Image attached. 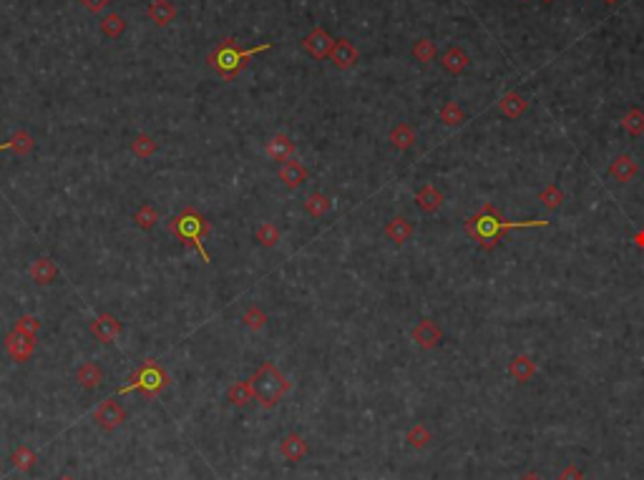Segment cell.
<instances>
[{"mask_svg": "<svg viewBox=\"0 0 644 480\" xmlns=\"http://www.w3.org/2000/svg\"><path fill=\"white\" fill-rule=\"evenodd\" d=\"M99 28H101V36H106V38H111V41H116V38L124 36L126 20H124V15H119V13H106V15L101 18Z\"/></svg>", "mask_w": 644, "mask_h": 480, "instance_id": "24", "label": "cell"}, {"mask_svg": "<svg viewBox=\"0 0 644 480\" xmlns=\"http://www.w3.org/2000/svg\"><path fill=\"white\" fill-rule=\"evenodd\" d=\"M250 385H252L255 398L259 400L264 407H275L289 390V380L282 374V370L277 368L275 362H264L262 368L252 374Z\"/></svg>", "mask_w": 644, "mask_h": 480, "instance_id": "4", "label": "cell"}, {"mask_svg": "<svg viewBox=\"0 0 644 480\" xmlns=\"http://www.w3.org/2000/svg\"><path fill=\"white\" fill-rule=\"evenodd\" d=\"M31 277L36 284H50V282L58 277V267L53 259H48V256H41V259H36V262L31 264Z\"/></svg>", "mask_w": 644, "mask_h": 480, "instance_id": "21", "label": "cell"}, {"mask_svg": "<svg viewBox=\"0 0 644 480\" xmlns=\"http://www.w3.org/2000/svg\"><path fill=\"white\" fill-rule=\"evenodd\" d=\"M604 3H609V6H614V3H620V0H604Z\"/></svg>", "mask_w": 644, "mask_h": 480, "instance_id": "44", "label": "cell"}, {"mask_svg": "<svg viewBox=\"0 0 644 480\" xmlns=\"http://www.w3.org/2000/svg\"><path fill=\"white\" fill-rule=\"evenodd\" d=\"M330 61L338 71H350L352 66L360 61V50H357L348 38H338L335 45H332Z\"/></svg>", "mask_w": 644, "mask_h": 480, "instance_id": "10", "label": "cell"}, {"mask_svg": "<svg viewBox=\"0 0 644 480\" xmlns=\"http://www.w3.org/2000/svg\"><path fill=\"white\" fill-rule=\"evenodd\" d=\"M413 58L420 63H431L436 58V43L431 38H418L413 43Z\"/></svg>", "mask_w": 644, "mask_h": 480, "instance_id": "33", "label": "cell"}, {"mask_svg": "<svg viewBox=\"0 0 644 480\" xmlns=\"http://www.w3.org/2000/svg\"><path fill=\"white\" fill-rule=\"evenodd\" d=\"M169 231L184 244V247H194V249L199 252L201 259H204V264H212V256H209V252L204 249V242H201V239L209 234V224H207V219L201 217L196 209H192V206L182 209V212L169 221Z\"/></svg>", "mask_w": 644, "mask_h": 480, "instance_id": "3", "label": "cell"}, {"mask_svg": "<svg viewBox=\"0 0 644 480\" xmlns=\"http://www.w3.org/2000/svg\"><path fill=\"white\" fill-rule=\"evenodd\" d=\"M134 221H136V226L138 229H154L157 226V221H159V212L154 209L151 204H144L141 209L136 212V217H134Z\"/></svg>", "mask_w": 644, "mask_h": 480, "instance_id": "34", "label": "cell"}, {"mask_svg": "<svg viewBox=\"0 0 644 480\" xmlns=\"http://www.w3.org/2000/svg\"><path fill=\"white\" fill-rule=\"evenodd\" d=\"M227 398H229V402H231V405H237V407L250 405V402H252V398H255V393H252V385H250V380H247V382H244V380H239V382H231V385H229V390H227Z\"/></svg>", "mask_w": 644, "mask_h": 480, "instance_id": "26", "label": "cell"}, {"mask_svg": "<svg viewBox=\"0 0 644 480\" xmlns=\"http://www.w3.org/2000/svg\"><path fill=\"white\" fill-rule=\"evenodd\" d=\"M438 116H441V121H443L445 126H461L463 121H466V113H463V108L458 106L456 101L443 103V108L438 111Z\"/></svg>", "mask_w": 644, "mask_h": 480, "instance_id": "32", "label": "cell"}, {"mask_svg": "<svg viewBox=\"0 0 644 480\" xmlns=\"http://www.w3.org/2000/svg\"><path fill=\"white\" fill-rule=\"evenodd\" d=\"M169 385V377L162 370L157 360H146L136 372L129 377L124 387H119V395H129V393H141L144 398H157L159 393H164V387Z\"/></svg>", "mask_w": 644, "mask_h": 480, "instance_id": "5", "label": "cell"}, {"mask_svg": "<svg viewBox=\"0 0 644 480\" xmlns=\"http://www.w3.org/2000/svg\"><path fill=\"white\" fill-rule=\"evenodd\" d=\"M6 352L15 362H28L33 357V352H36V337L25 335L20 330H13L6 337Z\"/></svg>", "mask_w": 644, "mask_h": 480, "instance_id": "7", "label": "cell"}, {"mask_svg": "<svg viewBox=\"0 0 644 480\" xmlns=\"http://www.w3.org/2000/svg\"><path fill=\"white\" fill-rule=\"evenodd\" d=\"M544 3H554V0H544Z\"/></svg>", "mask_w": 644, "mask_h": 480, "instance_id": "46", "label": "cell"}, {"mask_svg": "<svg viewBox=\"0 0 644 480\" xmlns=\"http://www.w3.org/2000/svg\"><path fill=\"white\" fill-rule=\"evenodd\" d=\"M330 206H332V201H330V196H327V194L315 191V194H310V196H307L305 212L310 214L313 219H320V217H325V214L330 212Z\"/></svg>", "mask_w": 644, "mask_h": 480, "instance_id": "27", "label": "cell"}, {"mask_svg": "<svg viewBox=\"0 0 644 480\" xmlns=\"http://www.w3.org/2000/svg\"><path fill=\"white\" fill-rule=\"evenodd\" d=\"M541 226H549L546 219H531V221H508V219L501 217V212L496 209L491 201L478 209V214L466 221V231L468 237H473L475 242L481 244L483 249L491 252L499 244V239L511 229H541Z\"/></svg>", "mask_w": 644, "mask_h": 480, "instance_id": "1", "label": "cell"}, {"mask_svg": "<svg viewBox=\"0 0 644 480\" xmlns=\"http://www.w3.org/2000/svg\"><path fill=\"white\" fill-rule=\"evenodd\" d=\"M269 48H272V43L255 45V48H250V50H239L237 38H222L217 43V48L207 56V63H209V68L217 71L224 81H231V78H237V75L242 73L244 66H247L257 53H264V50H269Z\"/></svg>", "mask_w": 644, "mask_h": 480, "instance_id": "2", "label": "cell"}, {"mask_svg": "<svg viewBox=\"0 0 644 480\" xmlns=\"http://www.w3.org/2000/svg\"><path fill=\"white\" fill-rule=\"evenodd\" d=\"M61 480H73V478H69V475H63V478H61Z\"/></svg>", "mask_w": 644, "mask_h": 480, "instance_id": "45", "label": "cell"}, {"mask_svg": "<svg viewBox=\"0 0 644 480\" xmlns=\"http://www.w3.org/2000/svg\"><path fill=\"white\" fill-rule=\"evenodd\" d=\"M468 63H471V58H468V53L463 48H448L443 53V58H441V66H443L448 73H453V75H458V73H463V71L468 68Z\"/></svg>", "mask_w": 644, "mask_h": 480, "instance_id": "20", "label": "cell"}, {"mask_svg": "<svg viewBox=\"0 0 644 480\" xmlns=\"http://www.w3.org/2000/svg\"><path fill=\"white\" fill-rule=\"evenodd\" d=\"M431 437H433V435H431V430H428L426 425H423V423H415L413 428L408 430L406 440H408L410 445H413V448H426V445L431 443Z\"/></svg>", "mask_w": 644, "mask_h": 480, "instance_id": "36", "label": "cell"}, {"mask_svg": "<svg viewBox=\"0 0 644 480\" xmlns=\"http://www.w3.org/2000/svg\"><path fill=\"white\" fill-rule=\"evenodd\" d=\"M280 179H282V184L287 189H300L302 184L307 181V168L302 166L300 161H294V159H289V161H285L282 163V168H280Z\"/></svg>", "mask_w": 644, "mask_h": 480, "instance_id": "16", "label": "cell"}, {"mask_svg": "<svg viewBox=\"0 0 644 480\" xmlns=\"http://www.w3.org/2000/svg\"><path fill=\"white\" fill-rule=\"evenodd\" d=\"M242 322H244V327H250L252 332H259L267 324V314L262 312V307H257V305H252L247 312H244V317H242Z\"/></svg>", "mask_w": 644, "mask_h": 480, "instance_id": "37", "label": "cell"}, {"mask_svg": "<svg viewBox=\"0 0 644 480\" xmlns=\"http://www.w3.org/2000/svg\"><path fill=\"white\" fill-rule=\"evenodd\" d=\"M131 151L136 154L138 159H151L154 154H157V141H154L149 133H138V136L131 141Z\"/></svg>", "mask_w": 644, "mask_h": 480, "instance_id": "31", "label": "cell"}, {"mask_svg": "<svg viewBox=\"0 0 644 480\" xmlns=\"http://www.w3.org/2000/svg\"><path fill=\"white\" fill-rule=\"evenodd\" d=\"M390 144H393L398 151H408L410 146L415 144V129L410 124H406V121L398 124L393 131H390Z\"/></svg>", "mask_w": 644, "mask_h": 480, "instance_id": "25", "label": "cell"}, {"mask_svg": "<svg viewBox=\"0 0 644 480\" xmlns=\"http://www.w3.org/2000/svg\"><path fill=\"white\" fill-rule=\"evenodd\" d=\"M146 15H149V20L157 28H166L176 18V6L171 0H154L149 6V10H146Z\"/></svg>", "mask_w": 644, "mask_h": 480, "instance_id": "15", "label": "cell"}, {"mask_svg": "<svg viewBox=\"0 0 644 480\" xmlns=\"http://www.w3.org/2000/svg\"><path fill=\"white\" fill-rule=\"evenodd\" d=\"M559 480H584V473L579 470V465H566L559 473Z\"/></svg>", "mask_w": 644, "mask_h": 480, "instance_id": "41", "label": "cell"}, {"mask_svg": "<svg viewBox=\"0 0 644 480\" xmlns=\"http://www.w3.org/2000/svg\"><path fill=\"white\" fill-rule=\"evenodd\" d=\"M307 450H310L307 448V440L300 432H289V435L282 437L280 443V456L287 463H300L307 456Z\"/></svg>", "mask_w": 644, "mask_h": 480, "instance_id": "13", "label": "cell"}, {"mask_svg": "<svg viewBox=\"0 0 644 480\" xmlns=\"http://www.w3.org/2000/svg\"><path fill=\"white\" fill-rule=\"evenodd\" d=\"M508 372L516 382H529L536 374V362L529 355H516L508 365Z\"/></svg>", "mask_w": 644, "mask_h": 480, "instance_id": "23", "label": "cell"}, {"mask_svg": "<svg viewBox=\"0 0 644 480\" xmlns=\"http://www.w3.org/2000/svg\"><path fill=\"white\" fill-rule=\"evenodd\" d=\"M78 3H81L88 13H101V10H106L111 0H78Z\"/></svg>", "mask_w": 644, "mask_h": 480, "instance_id": "40", "label": "cell"}, {"mask_svg": "<svg viewBox=\"0 0 644 480\" xmlns=\"http://www.w3.org/2000/svg\"><path fill=\"white\" fill-rule=\"evenodd\" d=\"M280 229H277L272 221H264L259 229H257V242L262 244V247H275L277 242H280Z\"/></svg>", "mask_w": 644, "mask_h": 480, "instance_id": "38", "label": "cell"}, {"mask_svg": "<svg viewBox=\"0 0 644 480\" xmlns=\"http://www.w3.org/2000/svg\"><path fill=\"white\" fill-rule=\"evenodd\" d=\"M443 194L438 191L433 184H426V187L420 189L418 194H415V204H418V209L420 212H426V214H433V212H438L441 206H443Z\"/></svg>", "mask_w": 644, "mask_h": 480, "instance_id": "19", "label": "cell"}, {"mask_svg": "<svg viewBox=\"0 0 644 480\" xmlns=\"http://www.w3.org/2000/svg\"><path fill=\"white\" fill-rule=\"evenodd\" d=\"M264 154H267V159H272V161H289V159H294V141L287 136V133H275V136L269 138L267 146H264Z\"/></svg>", "mask_w": 644, "mask_h": 480, "instance_id": "12", "label": "cell"}, {"mask_svg": "<svg viewBox=\"0 0 644 480\" xmlns=\"http://www.w3.org/2000/svg\"><path fill=\"white\" fill-rule=\"evenodd\" d=\"M13 330H20V332H25V335L36 337L38 332H41V319L33 317V314H23V317H18V322H15Z\"/></svg>", "mask_w": 644, "mask_h": 480, "instance_id": "39", "label": "cell"}, {"mask_svg": "<svg viewBox=\"0 0 644 480\" xmlns=\"http://www.w3.org/2000/svg\"><path fill=\"white\" fill-rule=\"evenodd\" d=\"M124 420H126V410L121 407V402L116 398H106L94 412V423L99 425V428H103V430H108V432L116 430V428H121Z\"/></svg>", "mask_w": 644, "mask_h": 480, "instance_id": "6", "label": "cell"}, {"mask_svg": "<svg viewBox=\"0 0 644 480\" xmlns=\"http://www.w3.org/2000/svg\"><path fill=\"white\" fill-rule=\"evenodd\" d=\"M33 146H36V141H33V136L28 131H15L10 138H8L6 144H0V151H15V154H28V151H33Z\"/></svg>", "mask_w": 644, "mask_h": 480, "instance_id": "28", "label": "cell"}, {"mask_svg": "<svg viewBox=\"0 0 644 480\" xmlns=\"http://www.w3.org/2000/svg\"><path fill=\"white\" fill-rule=\"evenodd\" d=\"M10 465L20 473H31L33 465H36V453H33L28 445H20V448L13 450L10 456Z\"/></svg>", "mask_w": 644, "mask_h": 480, "instance_id": "29", "label": "cell"}, {"mask_svg": "<svg viewBox=\"0 0 644 480\" xmlns=\"http://www.w3.org/2000/svg\"><path fill=\"white\" fill-rule=\"evenodd\" d=\"M521 480H544L538 473H526V475H521Z\"/></svg>", "mask_w": 644, "mask_h": 480, "instance_id": "43", "label": "cell"}, {"mask_svg": "<svg viewBox=\"0 0 644 480\" xmlns=\"http://www.w3.org/2000/svg\"><path fill=\"white\" fill-rule=\"evenodd\" d=\"M499 111L503 113L506 119H521V116L529 111V101L521 94H516V91H506L499 101Z\"/></svg>", "mask_w": 644, "mask_h": 480, "instance_id": "14", "label": "cell"}, {"mask_svg": "<svg viewBox=\"0 0 644 480\" xmlns=\"http://www.w3.org/2000/svg\"><path fill=\"white\" fill-rule=\"evenodd\" d=\"M637 171H639L637 161H634V157H629V154H622V157H617L612 161V166H609V174H612L617 181H622V184L632 181L634 176H637Z\"/></svg>", "mask_w": 644, "mask_h": 480, "instance_id": "18", "label": "cell"}, {"mask_svg": "<svg viewBox=\"0 0 644 480\" xmlns=\"http://www.w3.org/2000/svg\"><path fill=\"white\" fill-rule=\"evenodd\" d=\"M634 244H637L639 249H644V231H639L637 237H634Z\"/></svg>", "mask_w": 644, "mask_h": 480, "instance_id": "42", "label": "cell"}, {"mask_svg": "<svg viewBox=\"0 0 644 480\" xmlns=\"http://www.w3.org/2000/svg\"><path fill=\"white\" fill-rule=\"evenodd\" d=\"M622 129H624L627 133H632V136H642L644 133V111H639V108L627 111L624 116H622Z\"/></svg>", "mask_w": 644, "mask_h": 480, "instance_id": "30", "label": "cell"}, {"mask_svg": "<svg viewBox=\"0 0 644 480\" xmlns=\"http://www.w3.org/2000/svg\"><path fill=\"white\" fill-rule=\"evenodd\" d=\"M410 337H413V342L418 344L420 349H433L441 344V340H443V330H441L438 322H433V319H420L413 327V332H410Z\"/></svg>", "mask_w": 644, "mask_h": 480, "instance_id": "9", "label": "cell"}, {"mask_svg": "<svg viewBox=\"0 0 644 480\" xmlns=\"http://www.w3.org/2000/svg\"><path fill=\"white\" fill-rule=\"evenodd\" d=\"M385 237H388L390 242H395V244L410 242V237H413V224H410L408 219H403V217H393L388 221V226H385Z\"/></svg>", "mask_w": 644, "mask_h": 480, "instance_id": "22", "label": "cell"}, {"mask_svg": "<svg viewBox=\"0 0 644 480\" xmlns=\"http://www.w3.org/2000/svg\"><path fill=\"white\" fill-rule=\"evenodd\" d=\"M91 335L96 337V340H101V342H113L116 337L121 335V322L119 317H113V314L103 312L99 314V317L91 322Z\"/></svg>", "mask_w": 644, "mask_h": 480, "instance_id": "11", "label": "cell"}, {"mask_svg": "<svg viewBox=\"0 0 644 480\" xmlns=\"http://www.w3.org/2000/svg\"><path fill=\"white\" fill-rule=\"evenodd\" d=\"M76 382L83 387V390H96L103 382V370H101L99 362H83L78 372H76Z\"/></svg>", "mask_w": 644, "mask_h": 480, "instance_id": "17", "label": "cell"}, {"mask_svg": "<svg viewBox=\"0 0 644 480\" xmlns=\"http://www.w3.org/2000/svg\"><path fill=\"white\" fill-rule=\"evenodd\" d=\"M332 45H335V41H332L330 33L322 31V28H313V31L305 36V41H302L305 53H310L313 58H320V61H322V58H330Z\"/></svg>", "mask_w": 644, "mask_h": 480, "instance_id": "8", "label": "cell"}, {"mask_svg": "<svg viewBox=\"0 0 644 480\" xmlns=\"http://www.w3.org/2000/svg\"><path fill=\"white\" fill-rule=\"evenodd\" d=\"M538 201H541L546 209H551V212H554V209H559V206L564 204V191L557 187V184H549L544 191L538 194Z\"/></svg>", "mask_w": 644, "mask_h": 480, "instance_id": "35", "label": "cell"}]
</instances>
